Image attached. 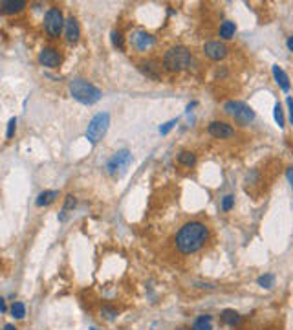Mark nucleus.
I'll list each match as a JSON object with an SVG mask.
<instances>
[{"mask_svg": "<svg viewBox=\"0 0 293 330\" xmlns=\"http://www.w3.org/2000/svg\"><path fill=\"white\" fill-rule=\"evenodd\" d=\"M209 239V228L200 220H192V222L183 224L180 231L176 233V248L183 255H191L202 250L203 244Z\"/></svg>", "mask_w": 293, "mask_h": 330, "instance_id": "1", "label": "nucleus"}, {"mask_svg": "<svg viewBox=\"0 0 293 330\" xmlns=\"http://www.w3.org/2000/svg\"><path fill=\"white\" fill-rule=\"evenodd\" d=\"M70 94L83 105H94L101 99V90L85 79H73L70 83Z\"/></svg>", "mask_w": 293, "mask_h": 330, "instance_id": "2", "label": "nucleus"}, {"mask_svg": "<svg viewBox=\"0 0 293 330\" xmlns=\"http://www.w3.org/2000/svg\"><path fill=\"white\" fill-rule=\"evenodd\" d=\"M192 57L191 51L183 48V46H174L170 50L165 51L163 55V66L169 72H181V70H187L191 66Z\"/></svg>", "mask_w": 293, "mask_h": 330, "instance_id": "3", "label": "nucleus"}, {"mask_svg": "<svg viewBox=\"0 0 293 330\" xmlns=\"http://www.w3.org/2000/svg\"><path fill=\"white\" fill-rule=\"evenodd\" d=\"M224 110H226V114L231 116L233 120L237 121V123H240V125H249V123L255 120L253 108L242 101H235V99H233V101H227L226 105H224Z\"/></svg>", "mask_w": 293, "mask_h": 330, "instance_id": "4", "label": "nucleus"}, {"mask_svg": "<svg viewBox=\"0 0 293 330\" xmlns=\"http://www.w3.org/2000/svg\"><path fill=\"white\" fill-rule=\"evenodd\" d=\"M108 125H110V116L107 112H101L92 118V121L88 123V129H86V140L96 145L99 140H103V136L107 134Z\"/></svg>", "mask_w": 293, "mask_h": 330, "instance_id": "5", "label": "nucleus"}, {"mask_svg": "<svg viewBox=\"0 0 293 330\" xmlns=\"http://www.w3.org/2000/svg\"><path fill=\"white\" fill-rule=\"evenodd\" d=\"M64 28V17L59 7H50L44 15V29L51 39H57Z\"/></svg>", "mask_w": 293, "mask_h": 330, "instance_id": "6", "label": "nucleus"}, {"mask_svg": "<svg viewBox=\"0 0 293 330\" xmlns=\"http://www.w3.org/2000/svg\"><path fill=\"white\" fill-rule=\"evenodd\" d=\"M130 162H132V154L129 151H119L110 158V162L107 164V171L112 174V176H118V174H123L127 169H129Z\"/></svg>", "mask_w": 293, "mask_h": 330, "instance_id": "7", "label": "nucleus"}, {"mask_svg": "<svg viewBox=\"0 0 293 330\" xmlns=\"http://www.w3.org/2000/svg\"><path fill=\"white\" fill-rule=\"evenodd\" d=\"M207 131L211 136L218 138V140H227V138L235 136V129L229 123H226V121H211Z\"/></svg>", "mask_w": 293, "mask_h": 330, "instance_id": "8", "label": "nucleus"}, {"mask_svg": "<svg viewBox=\"0 0 293 330\" xmlns=\"http://www.w3.org/2000/svg\"><path fill=\"white\" fill-rule=\"evenodd\" d=\"M203 53L213 61H222L227 55V48L226 44H222L218 40H209V42L203 44Z\"/></svg>", "mask_w": 293, "mask_h": 330, "instance_id": "9", "label": "nucleus"}, {"mask_svg": "<svg viewBox=\"0 0 293 330\" xmlns=\"http://www.w3.org/2000/svg\"><path fill=\"white\" fill-rule=\"evenodd\" d=\"M61 61H62L61 53H59V50H55V48H44V50H40L39 63L42 64V66H46V68H57V66L61 64Z\"/></svg>", "mask_w": 293, "mask_h": 330, "instance_id": "10", "label": "nucleus"}, {"mask_svg": "<svg viewBox=\"0 0 293 330\" xmlns=\"http://www.w3.org/2000/svg\"><path fill=\"white\" fill-rule=\"evenodd\" d=\"M132 44H134L136 50L140 51H145L148 50L150 46H154V37L150 33H146V31H138V33L132 35Z\"/></svg>", "mask_w": 293, "mask_h": 330, "instance_id": "11", "label": "nucleus"}, {"mask_svg": "<svg viewBox=\"0 0 293 330\" xmlns=\"http://www.w3.org/2000/svg\"><path fill=\"white\" fill-rule=\"evenodd\" d=\"M64 35H66L68 42H77V40H79L81 28H79V22L73 17H68L66 20H64Z\"/></svg>", "mask_w": 293, "mask_h": 330, "instance_id": "12", "label": "nucleus"}, {"mask_svg": "<svg viewBox=\"0 0 293 330\" xmlns=\"http://www.w3.org/2000/svg\"><path fill=\"white\" fill-rule=\"evenodd\" d=\"M26 7V2L24 0H2L0 2V11L4 15H15V13H20Z\"/></svg>", "mask_w": 293, "mask_h": 330, "instance_id": "13", "label": "nucleus"}, {"mask_svg": "<svg viewBox=\"0 0 293 330\" xmlns=\"http://www.w3.org/2000/svg\"><path fill=\"white\" fill-rule=\"evenodd\" d=\"M271 72H273V77H275L277 85L281 86L284 92L290 90V77L286 75V72H284L281 66H273V68H271Z\"/></svg>", "mask_w": 293, "mask_h": 330, "instance_id": "14", "label": "nucleus"}, {"mask_svg": "<svg viewBox=\"0 0 293 330\" xmlns=\"http://www.w3.org/2000/svg\"><path fill=\"white\" fill-rule=\"evenodd\" d=\"M235 31H237V26H235V22H231V20H224V22L220 24L218 35L222 37V39L229 40V39H233Z\"/></svg>", "mask_w": 293, "mask_h": 330, "instance_id": "15", "label": "nucleus"}, {"mask_svg": "<svg viewBox=\"0 0 293 330\" xmlns=\"http://www.w3.org/2000/svg\"><path fill=\"white\" fill-rule=\"evenodd\" d=\"M222 321H224L226 325H229V327H235V325H238L240 321H242V318H240V314H238L237 310L227 308V310L222 312Z\"/></svg>", "mask_w": 293, "mask_h": 330, "instance_id": "16", "label": "nucleus"}, {"mask_svg": "<svg viewBox=\"0 0 293 330\" xmlns=\"http://www.w3.org/2000/svg\"><path fill=\"white\" fill-rule=\"evenodd\" d=\"M57 196H59L57 191H42V193L37 196V205H39V207H44V205L53 204Z\"/></svg>", "mask_w": 293, "mask_h": 330, "instance_id": "17", "label": "nucleus"}, {"mask_svg": "<svg viewBox=\"0 0 293 330\" xmlns=\"http://www.w3.org/2000/svg\"><path fill=\"white\" fill-rule=\"evenodd\" d=\"M140 70L146 75V77H150V79H154V81H161V74L156 70V66H154L152 63H141Z\"/></svg>", "mask_w": 293, "mask_h": 330, "instance_id": "18", "label": "nucleus"}, {"mask_svg": "<svg viewBox=\"0 0 293 330\" xmlns=\"http://www.w3.org/2000/svg\"><path fill=\"white\" fill-rule=\"evenodd\" d=\"M178 162L181 165H185V167H192V165L196 164V154L191 153V151H181L178 154Z\"/></svg>", "mask_w": 293, "mask_h": 330, "instance_id": "19", "label": "nucleus"}, {"mask_svg": "<svg viewBox=\"0 0 293 330\" xmlns=\"http://www.w3.org/2000/svg\"><path fill=\"white\" fill-rule=\"evenodd\" d=\"M192 330H213V325H211V316H200V318L194 321L192 325Z\"/></svg>", "mask_w": 293, "mask_h": 330, "instance_id": "20", "label": "nucleus"}, {"mask_svg": "<svg viewBox=\"0 0 293 330\" xmlns=\"http://www.w3.org/2000/svg\"><path fill=\"white\" fill-rule=\"evenodd\" d=\"M9 312L15 319H22L26 316V307H24V303H13Z\"/></svg>", "mask_w": 293, "mask_h": 330, "instance_id": "21", "label": "nucleus"}, {"mask_svg": "<svg viewBox=\"0 0 293 330\" xmlns=\"http://www.w3.org/2000/svg\"><path fill=\"white\" fill-rule=\"evenodd\" d=\"M257 283H259V286H262V288H271L273 283H275V275H273V273H264V275H260Z\"/></svg>", "mask_w": 293, "mask_h": 330, "instance_id": "22", "label": "nucleus"}, {"mask_svg": "<svg viewBox=\"0 0 293 330\" xmlns=\"http://www.w3.org/2000/svg\"><path fill=\"white\" fill-rule=\"evenodd\" d=\"M101 316L105 319H108V321H114V319L118 318V310L114 307H108V305H105V307L101 308Z\"/></svg>", "mask_w": 293, "mask_h": 330, "instance_id": "23", "label": "nucleus"}, {"mask_svg": "<svg viewBox=\"0 0 293 330\" xmlns=\"http://www.w3.org/2000/svg\"><path fill=\"white\" fill-rule=\"evenodd\" d=\"M112 44L116 46V48H119V50H123L125 48V39H123V35L119 33V31H116V29H114L112 33Z\"/></svg>", "mask_w": 293, "mask_h": 330, "instance_id": "24", "label": "nucleus"}, {"mask_svg": "<svg viewBox=\"0 0 293 330\" xmlns=\"http://www.w3.org/2000/svg\"><path fill=\"white\" fill-rule=\"evenodd\" d=\"M275 121L281 129H284V112H282L281 103H275Z\"/></svg>", "mask_w": 293, "mask_h": 330, "instance_id": "25", "label": "nucleus"}, {"mask_svg": "<svg viewBox=\"0 0 293 330\" xmlns=\"http://www.w3.org/2000/svg\"><path fill=\"white\" fill-rule=\"evenodd\" d=\"M233 205H235V196L233 194H226L224 200H222V209L224 211H231Z\"/></svg>", "mask_w": 293, "mask_h": 330, "instance_id": "26", "label": "nucleus"}, {"mask_svg": "<svg viewBox=\"0 0 293 330\" xmlns=\"http://www.w3.org/2000/svg\"><path fill=\"white\" fill-rule=\"evenodd\" d=\"M75 204H77V200H75V196H73V194H68L66 200H64V207H62V211L66 213V211L73 209V207H75Z\"/></svg>", "mask_w": 293, "mask_h": 330, "instance_id": "27", "label": "nucleus"}, {"mask_svg": "<svg viewBox=\"0 0 293 330\" xmlns=\"http://www.w3.org/2000/svg\"><path fill=\"white\" fill-rule=\"evenodd\" d=\"M15 129H17V118H11L9 123H7V131H6V138L7 140H11L13 134H15Z\"/></svg>", "mask_w": 293, "mask_h": 330, "instance_id": "28", "label": "nucleus"}, {"mask_svg": "<svg viewBox=\"0 0 293 330\" xmlns=\"http://www.w3.org/2000/svg\"><path fill=\"white\" fill-rule=\"evenodd\" d=\"M176 125V120H172V121H167V123H165L163 127H161V129H159V132H161V134H167V132L170 131V129H172V127Z\"/></svg>", "mask_w": 293, "mask_h": 330, "instance_id": "29", "label": "nucleus"}, {"mask_svg": "<svg viewBox=\"0 0 293 330\" xmlns=\"http://www.w3.org/2000/svg\"><path fill=\"white\" fill-rule=\"evenodd\" d=\"M4 312H6V301L0 297V314H4Z\"/></svg>", "mask_w": 293, "mask_h": 330, "instance_id": "30", "label": "nucleus"}, {"mask_svg": "<svg viewBox=\"0 0 293 330\" xmlns=\"http://www.w3.org/2000/svg\"><path fill=\"white\" fill-rule=\"evenodd\" d=\"M288 50H293V37H288Z\"/></svg>", "mask_w": 293, "mask_h": 330, "instance_id": "31", "label": "nucleus"}, {"mask_svg": "<svg viewBox=\"0 0 293 330\" xmlns=\"http://www.w3.org/2000/svg\"><path fill=\"white\" fill-rule=\"evenodd\" d=\"M286 174H288V182L292 183V167H290V169H288V172H286Z\"/></svg>", "mask_w": 293, "mask_h": 330, "instance_id": "32", "label": "nucleus"}, {"mask_svg": "<svg viewBox=\"0 0 293 330\" xmlns=\"http://www.w3.org/2000/svg\"><path fill=\"white\" fill-rule=\"evenodd\" d=\"M4 330H17V329H15L13 325H6V327H4Z\"/></svg>", "mask_w": 293, "mask_h": 330, "instance_id": "33", "label": "nucleus"}, {"mask_svg": "<svg viewBox=\"0 0 293 330\" xmlns=\"http://www.w3.org/2000/svg\"><path fill=\"white\" fill-rule=\"evenodd\" d=\"M178 330H189V329H187V327H180Z\"/></svg>", "mask_w": 293, "mask_h": 330, "instance_id": "34", "label": "nucleus"}, {"mask_svg": "<svg viewBox=\"0 0 293 330\" xmlns=\"http://www.w3.org/2000/svg\"><path fill=\"white\" fill-rule=\"evenodd\" d=\"M90 330H99V329H96V327H92V329H90Z\"/></svg>", "mask_w": 293, "mask_h": 330, "instance_id": "35", "label": "nucleus"}]
</instances>
